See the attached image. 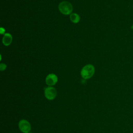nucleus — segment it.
<instances>
[{
    "mask_svg": "<svg viewBox=\"0 0 133 133\" xmlns=\"http://www.w3.org/2000/svg\"><path fill=\"white\" fill-rule=\"evenodd\" d=\"M95 73V68L91 64H87L84 66L81 70V75L84 79L91 78Z\"/></svg>",
    "mask_w": 133,
    "mask_h": 133,
    "instance_id": "1",
    "label": "nucleus"
},
{
    "mask_svg": "<svg viewBox=\"0 0 133 133\" xmlns=\"http://www.w3.org/2000/svg\"><path fill=\"white\" fill-rule=\"evenodd\" d=\"M0 33H1V34H4V33H5V30L3 28H1V29H0Z\"/></svg>",
    "mask_w": 133,
    "mask_h": 133,
    "instance_id": "9",
    "label": "nucleus"
},
{
    "mask_svg": "<svg viewBox=\"0 0 133 133\" xmlns=\"http://www.w3.org/2000/svg\"><path fill=\"white\" fill-rule=\"evenodd\" d=\"M6 68V65L4 63H1L0 64V70L1 71H4Z\"/></svg>",
    "mask_w": 133,
    "mask_h": 133,
    "instance_id": "8",
    "label": "nucleus"
},
{
    "mask_svg": "<svg viewBox=\"0 0 133 133\" xmlns=\"http://www.w3.org/2000/svg\"><path fill=\"white\" fill-rule=\"evenodd\" d=\"M59 11L63 15H70L73 10V7L72 4L69 2L63 1L61 2L58 6Z\"/></svg>",
    "mask_w": 133,
    "mask_h": 133,
    "instance_id": "2",
    "label": "nucleus"
},
{
    "mask_svg": "<svg viewBox=\"0 0 133 133\" xmlns=\"http://www.w3.org/2000/svg\"><path fill=\"white\" fill-rule=\"evenodd\" d=\"M70 18L71 21L74 23H78L80 20V17L79 15L76 13H73L71 14Z\"/></svg>",
    "mask_w": 133,
    "mask_h": 133,
    "instance_id": "7",
    "label": "nucleus"
},
{
    "mask_svg": "<svg viewBox=\"0 0 133 133\" xmlns=\"http://www.w3.org/2000/svg\"><path fill=\"white\" fill-rule=\"evenodd\" d=\"M58 81V77L56 75L53 73L48 74L46 78V83L47 85L50 86L55 85Z\"/></svg>",
    "mask_w": 133,
    "mask_h": 133,
    "instance_id": "5",
    "label": "nucleus"
},
{
    "mask_svg": "<svg viewBox=\"0 0 133 133\" xmlns=\"http://www.w3.org/2000/svg\"><path fill=\"white\" fill-rule=\"evenodd\" d=\"M20 130L23 133H29L31 130V125L30 123L25 119H21L19 123Z\"/></svg>",
    "mask_w": 133,
    "mask_h": 133,
    "instance_id": "4",
    "label": "nucleus"
},
{
    "mask_svg": "<svg viewBox=\"0 0 133 133\" xmlns=\"http://www.w3.org/2000/svg\"><path fill=\"white\" fill-rule=\"evenodd\" d=\"M12 37L10 34L7 33L4 34L3 38V43L5 46H9L12 42Z\"/></svg>",
    "mask_w": 133,
    "mask_h": 133,
    "instance_id": "6",
    "label": "nucleus"
},
{
    "mask_svg": "<svg viewBox=\"0 0 133 133\" xmlns=\"http://www.w3.org/2000/svg\"><path fill=\"white\" fill-rule=\"evenodd\" d=\"M44 94L45 97L47 99L52 100L56 98L57 96V91L54 87L49 86L45 89Z\"/></svg>",
    "mask_w": 133,
    "mask_h": 133,
    "instance_id": "3",
    "label": "nucleus"
}]
</instances>
